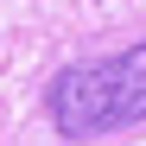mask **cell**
<instances>
[{
	"instance_id": "6da1fadb",
	"label": "cell",
	"mask_w": 146,
	"mask_h": 146,
	"mask_svg": "<svg viewBox=\"0 0 146 146\" xmlns=\"http://www.w3.org/2000/svg\"><path fill=\"white\" fill-rule=\"evenodd\" d=\"M44 108H51L64 140H102L114 127L146 121V44L95 57V64H70L51 83Z\"/></svg>"
}]
</instances>
